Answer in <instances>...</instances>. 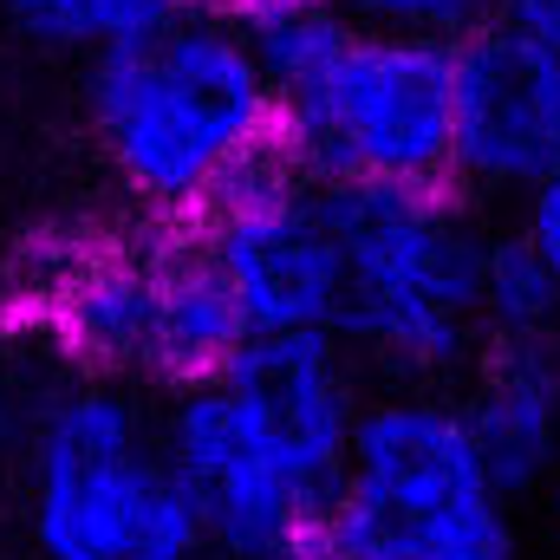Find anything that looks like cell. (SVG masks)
I'll use <instances>...</instances> for the list:
<instances>
[{"mask_svg": "<svg viewBox=\"0 0 560 560\" xmlns=\"http://www.w3.org/2000/svg\"><path fill=\"white\" fill-rule=\"evenodd\" d=\"M0 313H13L79 378L163 392L215 378L255 339L196 229L156 222L131 235H72L33 248Z\"/></svg>", "mask_w": 560, "mask_h": 560, "instance_id": "cell-4", "label": "cell"}, {"mask_svg": "<svg viewBox=\"0 0 560 560\" xmlns=\"http://www.w3.org/2000/svg\"><path fill=\"white\" fill-rule=\"evenodd\" d=\"M560 156V59L509 20L456 39L450 189L522 202Z\"/></svg>", "mask_w": 560, "mask_h": 560, "instance_id": "cell-9", "label": "cell"}, {"mask_svg": "<svg viewBox=\"0 0 560 560\" xmlns=\"http://www.w3.org/2000/svg\"><path fill=\"white\" fill-rule=\"evenodd\" d=\"M26 535L39 560H209L163 418L118 378H59L26 450Z\"/></svg>", "mask_w": 560, "mask_h": 560, "instance_id": "cell-7", "label": "cell"}, {"mask_svg": "<svg viewBox=\"0 0 560 560\" xmlns=\"http://www.w3.org/2000/svg\"><path fill=\"white\" fill-rule=\"evenodd\" d=\"M209 7H229V13H242V7H255V0H209Z\"/></svg>", "mask_w": 560, "mask_h": 560, "instance_id": "cell-18", "label": "cell"}, {"mask_svg": "<svg viewBox=\"0 0 560 560\" xmlns=\"http://www.w3.org/2000/svg\"><path fill=\"white\" fill-rule=\"evenodd\" d=\"M365 372L332 332H255L215 378L176 385L170 463L209 560H300L352 450Z\"/></svg>", "mask_w": 560, "mask_h": 560, "instance_id": "cell-1", "label": "cell"}, {"mask_svg": "<svg viewBox=\"0 0 560 560\" xmlns=\"http://www.w3.org/2000/svg\"><path fill=\"white\" fill-rule=\"evenodd\" d=\"M339 222V313L332 339L359 372L398 385H443L469 372L482 339L489 229L463 189H365L332 183Z\"/></svg>", "mask_w": 560, "mask_h": 560, "instance_id": "cell-5", "label": "cell"}, {"mask_svg": "<svg viewBox=\"0 0 560 560\" xmlns=\"http://www.w3.org/2000/svg\"><path fill=\"white\" fill-rule=\"evenodd\" d=\"M235 20L275 85L293 170L365 189H450V39L359 26L332 0H255Z\"/></svg>", "mask_w": 560, "mask_h": 560, "instance_id": "cell-3", "label": "cell"}, {"mask_svg": "<svg viewBox=\"0 0 560 560\" xmlns=\"http://www.w3.org/2000/svg\"><path fill=\"white\" fill-rule=\"evenodd\" d=\"M255 332H332L339 313V222L332 183L287 156L255 163L189 222Z\"/></svg>", "mask_w": 560, "mask_h": 560, "instance_id": "cell-8", "label": "cell"}, {"mask_svg": "<svg viewBox=\"0 0 560 560\" xmlns=\"http://www.w3.org/2000/svg\"><path fill=\"white\" fill-rule=\"evenodd\" d=\"M482 339L489 346H560V280L509 229L482 255Z\"/></svg>", "mask_w": 560, "mask_h": 560, "instance_id": "cell-11", "label": "cell"}, {"mask_svg": "<svg viewBox=\"0 0 560 560\" xmlns=\"http://www.w3.org/2000/svg\"><path fill=\"white\" fill-rule=\"evenodd\" d=\"M92 131L143 222L189 229L280 150L275 85L229 7L189 0L92 52Z\"/></svg>", "mask_w": 560, "mask_h": 560, "instance_id": "cell-2", "label": "cell"}, {"mask_svg": "<svg viewBox=\"0 0 560 560\" xmlns=\"http://www.w3.org/2000/svg\"><path fill=\"white\" fill-rule=\"evenodd\" d=\"M59 359L13 319V313H0V456L7 450H26V436H33V423L46 411V398L59 392Z\"/></svg>", "mask_w": 560, "mask_h": 560, "instance_id": "cell-13", "label": "cell"}, {"mask_svg": "<svg viewBox=\"0 0 560 560\" xmlns=\"http://www.w3.org/2000/svg\"><path fill=\"white\" fill-rule=\"evenodd\" d=\"M502 20L522 26L528 39H541V46L560 59V0H502Z\"/></svg>", "mask_w": 560, "mask_h": 560, "instance_id": "cell-16", "label": "cell"}, {"mask_svg": "<svg viewBox=\"0 0 560 560\" xmlns=\"http://www.w3.org/2000/svg\"><path fill=\"white\" fill-rule=\"evenodd\" d=\"M489 476L528 502L560 476V346H489L456 398Z\"/></svg>", "mask_w": 560, "mask_h": 560, "instance_id": "cell-10", "label": "cell"}, {"mask_svg": "<svg viewBox=\"0 0 560 560\" xmlns=\"http://www.w3.org/2000/svg\"><path fill=\"white\" fill-rule=\"evenodd\" d=\"M515 235H522L560 280V156L535 176V189L515 202Z\"/></svg>", "mask_w": 560, "mask_h": 560, "instance_id": "cell-15", "label": "cell"}, {"mask_svg": "<svg viewBox=\"0 0 560 560\" xmlns=\"http://www.w3.org/2000/svg\"><path fill=\"white\" fill-rule=\"evenodd\" d=\"M522 502L436 385L365 398L339 489L300 560H522Z\"/></svg>", "mask_w": 560, "mask_h": 560, "instance_id": "cell-6", "label": "cell"}, {"mask_svg": "<svg viewBox=\"0 0 560 560\" xmlns=\"http://www.w3.org/2000/svg\"><path fill=\"white\" fill-rule=\"evenodd\" d=\"M346 20L359 26H385V33H418V39H463L489 20H502V0H332Z\"/></svg>", "mask_w": 560, "mask_h": 560, "instance_id": "cell-14", "label": "cell"}, {"mask_svg": "<svg viewBox=\"0 0 560 560\" xmlns=\"http://www.w3.org/2000/svg\"><path fill=\"white\" fill-rule=\"evenodd\" d=\"M0 7L39 46H59V52H85L92 59V52H105V46L143 33V26H156L163 13H176L189 0H0Z\"/></svg>", "mask_w": 560, "mask_h": 560, "instance_id": "cell-12", "label": "cell"}, {"mask_svg": "<svg viewBox=\"0 0 560 560\" xmlns=\"http://www.w3.org/2000/svg\"><path fill=\"white\" fill-rule=\"evenodd\" d=\"M548 509H555V522H560V476L548 482Z\"/></svg>", "mask_w": 560, "mask_h": 560, "instance_id": "cell-17", "label": "cell"}]
</instances>
